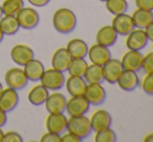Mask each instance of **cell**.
I'll list each match as a JSON object with an SVG mask.
<instances>
[{"instance_id":"1","label":"cell","mask_w":153,"mask_h":142,"mask_svg":"<svg viewBox=\"0 0 153 142\" xmlns=\"http://www.w3.org/2000/svg\"><path fill=\"white\" fill-rule=\"evenodd\" d=\"M53 27L59 34H70L76 28L77 18L74 12L67 7H62L53 14Z\"/></svg>"},{"instance_id":"2","label":"cell","mask_w":153,"mask_h":142,"mask_svg":"<svg viewBox=\"0 0 153 142\" xmlns=\"http://www.w3.org/2000/svg\"><path fill=\"white\" fill-rule=\"evenodd\" d=\"M67 131L76 135L81 140L88 138L93 132L90 118H88L85 115L70 116L67 123Z\"/></svg>"},{"instance_id":"3","label":"cell","mask_w":153,"mask_h":142,"mask_svg":"<svg viewBox=\"0 0 153 142\" xmlns=\"http://www.w3.org/2000/svg\"><path fill=\"white\" fill-rule=\"evenodd\" d=\"M40 81L41 84L48 90L56 91L64 87L66 77H65L64 72L54 69V68H50L43 72Z\"/></svg>"},{"instance_id":"4","label":"cell","mask_w":153,"mask_h":142,"mask_svg":"<svg viewBox=\"0 0 153 142\" xmlns=\"http://www.w3.org/2000/svg\"><path fill=\"white\" fill-rule=\"evenodd\" d=\"M16 18L20 25V28L23 29H33L40 22V15L32 7L23 6L16 14Z\"/></svg>"},{"instance_id":"5","label":"cell","mask_w":153,"mask_h":142,"mask_svg":"<svg viewBox=\"0 0 153 142\" xmlns=\"http://www.w3.org/2000/svg\"><path fill=\"white\" fill-rule=\"evenodd\" d=\"M4 79H5V84L7 87L17 90V91L25 88L28 83V78H27L24 70L20 69V68L8 69L4 75Z\"/></svg>"},{"instance_id":"6","label":"cell","mask_w":153,"mask_h":142,"mask_svg":"<svg viewBox=\"0 0 153 142\" xmlns=\"http://www.w3.org/2000/svg\"><path fill=\"white\" fill-rule=\"evenodd\" d=\"M90 102L85 97V95L71 96L70 99L67 100L66 112L70 116L85 115L90 110Z\"/></svg>"},{"instance_id":"7","label":"cell","mask_w":153,"mask_h":142,"mask_svg":"<svg viewBox=\"0 0 153 142\" xmlns=\"http://www.w3.org/2000/svg\"><path fill=\"white\" fill-rule=\"evenodd\" d=\"M85 97L88 99L90 105L100 106L106 99V91L105 88L100 83L88 84L85 92Z\"/></svg>"},{"instance_id":"8","label":"cell","mask_w":153,"mask_h":142,"mask_svg":"<svg viewBox=\"0 0 153 142\" xmlns=\"http://www.w3.org/2000/svg\"><path fill=\"white\" fill-rule=\"evenodd\" d=\"M148 38L144 28H134L126 36V47L130 50H142L148 44Z\"/></svg>"},{"instance_id":"9","label":"cell","mask_w":153,"mask_h":142,"mask_svg":"<svg viewBox=\"0 0 153 142\" xmlns=\"http://www.w3.org/2000/svg\"><path fill=\"white\" fill-rule=\"evenodd\" d=\"M67 123L68 118L64 113H49L45 121V126L48 132L59 135H62L65 131H67Z\"/></svg>"},{"instance_id":"10","label":"cell","mask_w":153,"mask_h":142,"mask_svg":"<svg viewBox=\"0 0 153 142\" xmlns=\"http://www.w3.org/2000/svg\"><path fill=\"white\" fill-rule=\"evenodd\" d=\"M111 26L114 27L118 36L123 37H126L131 31L135 28L131 16L126 13L115 15L113 21H111Z\"/></svg>"},{"instance_id":"11","label":"cell","mask_w":153,"mask_h":142,"mask_svg":"<svg viewBox=\"0 0 153 142\" xmlns=\"http://www.w3.org/2000/svg\"><path fill=\"white\" fill-rule=\"evenodd\" d=\"M143 58L144 55L141 53V50H130V49H128V51H126L123 55L121 60L123 69L134 71V72L142 70Z\"/></svg>"},{"instance_id":"12","label":"cell","mask_w":153,"mask_h":142,"mask_svg":"<svg viewBox=\"0 0 153 142\" xmlns=\"http://www.w3.org/2000/svg\"><path fill=\"white\" fill-rule=\"evenodd\" d=\"M10 58L13 62L19 66H24L28 61L34 58L33 50L25 44H17L10 50Z\"/></svg>"},{"instance_id":"13","label":"cell","mask_w":153,"mask_h":142,"mask_svg":"<svg viewBox=\"0 0 153 142\" xmlns=\"http://www.w3.org/2000/svg\"><path fill=\"white\" fill-rule=\"evenodd\" d=\"M103 68V75H104V81H106L108 84H116L119 78L120 74L123 72V66L121 61L117 59H109L104 65Z\"/></svg>"},{"instance_id":"14","label":"cell","mask_w":153,"mask_h":142,"mask_svg":"<svg viewBox=\"0 0 153 142\" xmlns=\"http://www.w3.org/2000/svg\"><path fill=\"white\" fill-rule=\"evenodd\" d=\"M88 55H89L90 61L93 64L103 66L109 59L111 58V53L109 50V47L103 46L98 43L92 45L88 50Z\"/></svg>"},{"instance_id":"15","label":"cell","mask_w":153,"mask_h":142,"mask_svg":"<svg viewBox=\"0 0 153 142\" xmlns=\"http://www.w3.org/2000/svg\"><path fill=\"white\" fill-rule=\"evenodd\" d=\"M19 104L18 91L7 87L3 89L0 93V109L8 113L16 109Z\"/></svg>"},{"instance_id":"16","label":"cell","mask_w":153,"mask_h":142,"mask_svg":"<svg viewBox=\"0 0 153 142\" xmlns=\"http://www.w3.org/2000/svg\"><path fill=\"white\" fill-rule=\"evenodd\" d=\"M140 77L137 75V72L134 71H129V70H123V72L120 74L119 78H118L117 83L120 89L123 91L130 92L135 90L140 86Z\"/></svg>"},{"instance_id":"17","label":"cell","mask_w":153,"mask_h":142,"mask_svg":"<svg viewBox=\"0 0 153 142\" xmlns=\"http://www.w3.org/2000/svg\"><path fill=\"white\" fill-rule=\"evenodd\" d=\"M73 58L71 57L70 52L67 48H59L54 51L51 58V65L52 68L59 70L62 72H66L72 62Z\"/></svg>"},{"instance_id":"18","label":"cell","mask_w":153,"mask_h":142,"mask_svg":"<svg viewBox=\"0 0 153 142\" xmlns=\"http://www.w3.org/2000/svg\"><path fill=\"white\" fill-rule=\"evenodd\" d=\"M90 122H91L92 130L94 132H98L100 130L106 128H111V115L105 110H97L92 114L91 118H90Z\"/></svg>"},{"instance_id":"19","label":"cell","mask_w":153,"mask_h":142,"mask_svg":"<svg viewBox=\"0 0 153 142\" xmlns=\"http://www.w3.org/2000/svg\"><path fill=\"white\" fill-rule=\"evenodd\" d=\"M66 96L59 92H54L48 95L45 102V108L48 113H64L66 111Z\"/></svg>"},{"instance_id":"20","label":"cell","mask_w":153,"mask_h":142,"mask_svg":"<svg viewBox=\"0 0 153 142\" xmlns=\"http://www.w3.org/2000/svg\"><path fill=\"white\" fill-rule=\"evenodd\" d=\"M66 89L71 96L85 95L88 83L82 76H74L70 75L65 81Z\"/></svg>"},{"instance_id":"21","label":"cell","mask_w":153,"mask_h":142,"mask_svg":"<svg viewBox=\"0 0 153 142\" xmlns=\"http://www.w3.org/2000/svg\"><path fill=\"white\" fill-rule=\"evenodd\" d=\"M117 39L118 34L116 33V31L114 29V27L111 25L102 26L97 31L96 35L97 43L106 47H111L113 45H115V43L117 42Z\"/></svg>"},{"instance_id":"22","label":"cell","mask_w":153,"mask_h":142,"mask_svg":"<svg viewBox=\"0 0 153 142\" xmlns=\"http://www.w3.org/2000/svg\"><path fill=\"white\" fill-rule=\"evenodd\" d=\"M66 48L68 49L73 59H85L88 55V50H89L87 42H85L81 39L70 40L67 44Z\"/></svg>"},{"instance_id":"23","label":"cell","mask_w":153,"mask_h":142,"mask_svg":"<svg viewBox=\"0 0 153 142\" xmlns=\"http://www.w3.org/2000/svg\"><path fill=\"white\" fill-rule=\"evenodd\" d=\"M23 67H24L23 70H24L28 81H40L43 72L45 71V67L42 62L34 59V58L31 59L30 61L27 62Z\"/></svg>"},{"instance_id":"24","label":"cell","mask_w":153,"mask_h":142,"mask_svg":"<svg viewBox=\"0 0 153 142\" xmlns=\"http://www.w3.org/2000/svg\"><path fill=\"white\" fill-rule=\"evenodd\" d=\"M48 95L49 90L41 84V85L34 86L30 89V91L28 92V100L32 106H41L45 104Z\"/></svg>"},{"instance_id":"25","label":"cell","mask_w":153,"mask_h":142,"mask_svg":"<svg viewBox=\"0 0 153 142\" xmlns=\"http://www.w3.org/2000/svg\"><path fill=\"white\" fill-rule=\"evenodd\" d=\"M131 19L135 28H146V26L153 21V15L151 10L137 8L131 15Z\"/></svg>"},{"instance_id":"26","label":"cell","mask_w":153,"mask_h":142,"mask_svg":"<svg viewBox=\"0 0 153 142\" xmlns=\"http://www.w3.org/2000/svg\"><path fill=\"white\" fill-rule=\"evenodd\" d=\"M0 28L6 36H13L18 33L20 25L16 18V15H3L0 19Z\"/></svg>"},{"instance_id":"27","label":"cell","mask_w":153,"mask_h":142,"mask_svg":"<svg viewBox=\"0 0 153 142\" xmlns=\"http://www.w3.org/2000/svg\"><path fill=\"white\" fill-rule=\"evenodd\" d=\"M83 78L85 79L88 84L93 83H100L104 81V75H103V68L101 65H97V64H91L88 65V68L83 75Z\"/></svg>"},{"instance_id":"28","label":"cell","mask_w":153,"mask_h":142,"mask_svg":"<svg viewBox=\"0 0 153 142\" xmlns=\"http://www.w3.org/2000/svg\"><path fill=\"white\" fill-rule=\"evenodd\" d=\"M104 2H105V6H106V10L111 14H113L114 16L126 13L127 8H128V2H127V0H106Z\"/></svg>"},{"instance_id":"29","label":"cell","mask_w":153,"mask_h":142,"mask_svg":"<svg viewBox=\"0 0 153 142\" xmlns=\"http://www.w3.org/2000/svg\"><path fill=\"white\" fill-rule=\"evenodd\" d=\"M88 65L89 64L85 59H73L67 71H68L70 75L83 77L85 70L88 68Z\"/></svg>"},{"instance_id":"30","label":"cell","mask_w":153,"mask_h":142,"mask_svg":"<svg viewBox=\"0 0 153 142\" xmlns=\"http://www.w3.org/2000/svg\"><path fill=\"white\" fill-rule=\"evenodd\" d=\"M23 6V0H4L1 4L3 15H16Z\"/></svg>"},{"instance_id":"31","label":"cell","mask_w":153,"mask_h":142,"mask_svg":"<svg viewBox=\"0 0 153 142\" xmlns=\"http://www.w3.org/2000/svg\"><path fill=\"white\" fill-rule=\"evenodd\" d=\"M116 140H117V135L111 128L98 131L95 135V141L96 142H115Z\"/></svg>"},{"instance_id":"32","label":"cell","mask_w":153,"mask_h":142,"mask_svg":"<svg viewBox=\"0 0 153 142\" xmlns=\"http://www.w3.org/2000/svg\"><path fill=\"white\" fill-rule=\"evenodd\" d=\"M140 85H141L144 93L153 96V73H146Z\"/></svg>"},{"instance_id":"33","label":"cell","mask_w":153,"mask_h":142,"mask_svg":"<svg viewBox=\"0 0 153 142\" xmlns=\"http://www.w3.org/2000/svg\"><path fill=\"white\" fill-rule=\"evenodd\" d=\"M142 70L145 73H153V51L144 55Z\"/></svg>"},{"instance_id":"34","label":"cell","mask_w":153,"mask_h":142,"mask_svg":"<svg viewBox=\"0 0 153 142\" xmlns=\"http://www.w3.org/2000/svg\"><path fill=\"white\" fill-rule=\"evenodd\" d=\"M23 138L17 132H7L3 135L2 142H22Z\"/></svg>"},{"instance_id":"35","label":"cell","mask_w":153,"mask_h":142,"mask_svg":"<svg viewBox=\"0 0 153 142\" xmlns=\"http://www.w3.org/2000/svg\"><path fill=\"white\" fill-rule=\"evenodd\" d=\"M59 141H61V135L51 132H47L41 138V142H59Z\"/></svg>"},{"instance_id":"36","label":"cell","mask_w":153,"mask_h":142,"mask_svg":"<svg viewBox=\"0 0 153 142\" xmlns=\"http://www.w3.org/2000/svg\"><path fill=\"white\" fill-rule=\"evenodd\" d=\"M135 5L137 8L146 10H153V0H135Z\"/></svg>"},{"instance_id":"37","label":"cell","mask_w":153,"mask_h":142,"mask_svg":"<svg viewBox=\"0 0 153 142\" xmlns=\"http://www.w3.org/2000/svg\"><path fill=\"white\" fill-rule=\"evenodd\" d=\"M61 141L62 142H80L81 139L78 138L76 135L72 134V133H67V134L61 136Z\"/></svg>"},{"instance_id":"38","label":"cell","mask_w":153,"mask_h":142,"mask_svg":"<svg viewBox=\"0 0 153 142\" xmlns=\"http://www.w3.org/2000/svg\"><path fill=\"white\" fill-rule=\"evenodd\" d=\"M31 5L36 6V7H42V6H45L50 2V0H27Z\"/></svg>"},{"instance_id":"39","label":"cell","mask_w":153,"mask_h":142,"mask_svg":"<svg viewBox=\"0 0 153 142\" xmlns=\"http://www.w3.org/2000/svg\"><path fill=\"white\" fill-rule=\"evenodd\" d=\"M144 29H145V31H146V35H147L148 40L153 42V21L149 25H147L146 28H144Z\"/></svg>"},{"instance_id":"40","label":"cell","mask_w":153,"mask_h":142,"mask_svg":"<svg viewBox=\"0 0 153 142\" xmlns=\"http://www.w3.org/2000/svg\"><path fill=\"white\" fill-rule=\"evenodd\" d=\"M6 120H7L6 112H4L3 110L0 109V128H2L6 123Z\"/></svg>"},{"instance_id":"41","label":"cell","mask_w":153,"mask_h":142,"mask_svg":"<svg viewBox=\"0 0 153 142\" xmlns=\"http://www.w3.org/2000/svg\"><path fill=\"white\" fill-rule=\"evenodd\" d=\"M144 141H145V142H153V133L147 135V136L144 138Z\"/></svg>"},{"instance_id":"42","label":"cell","mask_w":153,"mask_h":142,"mask_svg":"<svg viewBox=\"0 0 153 142\" xmlns=\"http://www.w3.org/2000/svg\"><path fill=\"white\" fill-rule=\"evenodd\" d=\"M3 38H4V34H3V31H1V28H0V43L3 41Z\"/></svg>"},{"instance_id":"43","label":"cell","mask_w":153,"mask_h":142,"mask_svg":"<svg viewBox=\"0 0 153 142\" xmlns=\"http://www.w3.org/2000/svg\"><path fill=\"white\" fill-rule=\"evenodd\" d=\"M3 135H4V133L2 132L1 128H0V142H2V139H3Z\"/></svg>"},{"instance_id":"44","label":"cell","mask_w":153,"mask_h":142,"mask_svg":"<svg viewBox=\"0 0 153 142\" xmlns=\"http://www.w3.org/2000/svg\"><path fill=\"white\" fill-rule=\"evenodd\" d=\"M3 16V12H2V7H1V4H0V19H1V17Z\"/></svg>"},{"instance_id":"45","label":"cell","mask_w":153,"mask_h":142,"mask_svg":"<svg viewBox=\"0 0 153 142\" xmlns=\"http://www.w3.org/2000/svg\"><path fill=\"white\" fill-rule=\"evenodd\" d=\"M3 90V86H2V84H1V81H0V93H1V91Z\"/></svg>"},{"instance_id":"46","label":"cell","mask_w":153,"mask_h":142,"mask_svg":"<svg viewBox=\"0 0 153 142\" xmlns=\"http://www.w3.org/2000/svg\"><path fill=\"white\" fill-rule=\"evenodd\" d=\"M99 1H103V2H104V1H106V0H99Z\"/></svg>"},{"instance_id":"47","label":"cell","mask_w":153,"mask_h":142,"mask_svg":"<svg viewBox=\"0 0 153 142\" xmlns=\"http://www.w3.org/2000/svg\"><path fill=\"white\" fill-rule=\"evenodd\" d=\"M151 12H152V15H153V10H151Z\"/></svg>"},{"instance_id":"48","label":"cell","mask_w":153,"mask_h":142,"mask_svg":"<svg viewBox=\"0 0 153 142\" xmlns=\"http://www.w3.org/2000/svg\"><path fill=\"white\" fill-rule=\"evenodd\" d=\"M152 49H153V46H152Z\"/></svg>"}]
</instances>
